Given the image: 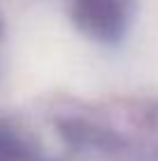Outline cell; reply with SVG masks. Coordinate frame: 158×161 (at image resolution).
Listing matches in <instances>:
<instances>
[{
	"label": "cell",
	"instance_id": "obj_1",
	"mask_svg": "<svg viewBox=\"0 0 158 161\" xmlns=\"http://www.w3.org/2000/svg\"><path fill=\"white\" fill-rule=\"evenodd\" d=\"M74 14L81 28L100 40H116L123 33V0H77Z\"/></svg>",
	"mask_w": 158,
	"mask_h": 161
},
{
	"label": "cell",
	"instance_id": "obj_2",
	"mask_svg": "<svg viewBox=\"0 0 158 161\" xmlns=\"http://www.w3.org/2000/svg\"><path fill=\"white\" fill-rule=\"evenodd\" d=\"M23 157H26L23 145L14 136V131L0 124V161H21Z\"/></svg>",
	"mask_w": 158,
	"mask_h": 161
}]
</instances>
